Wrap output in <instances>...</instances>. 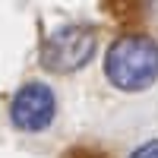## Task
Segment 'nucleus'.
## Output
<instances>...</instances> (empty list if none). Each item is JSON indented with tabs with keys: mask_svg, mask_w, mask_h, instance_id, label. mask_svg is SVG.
Here are the masks:
<instances>
[{
	"mask_svg": "<svg viewBox=\"0 0 158 158\" xmlns=\"http://www.w3.org/2000/svg\"><path fill=\"white\" fill-rule=\"evenodd\" d=\"M104 76L120 92H142L158 79V44L149 35H123L104 54Z\"/></svg>",
	"mask_w": 158,
	"mask_h": 158,
	"instance_id": "nucleus-1",
	"label": "nucleus"
},
{
	"mask_svg": "<svg viewBox=\"0 0 158 158\" xmlns=\"http://www.w3.org/2000/svg\"><path fill=\"white\" fill-rule=\"evenodd\" d=\"M57 114V98L44 82H25L10 101V120L22 133H38L51 127Z\"/></svg>",
	"mask_w": 158,
	"mask_h": 158,
	"instance_id": "nucleus-3",
	"label": "nucleus"
},
{
	"mask_svg": "<svg viewBox=\"0 0 158 158\" xmlns=\"http://www.w3.org/2000/svg\"><path fill=\"white\" fill-rule=\"evenodd\" d=\"M63 158H111V155L101 152V149H95V146H73Z\"/></svg>",
	"mask_w": 158,
	"mask_h": 158,
	"instance_id": "nucleus-5",
	"label": "nucleus"
},
{
	"mask_svg": "<svg viewBox=\"0 0 158 158\" xmlns=\"http://www.w3.org/2000/svg\"><path fill=\"white\" fill-rule=\"evenodd\" d=\"M92 54H95V29L79 25V22L51 32L41 44V63L51 73H73L85 67Z\"/></svg>",
	"mask_w": 158,
	"mask_h": 158,
	"instance_id": "nucleus-2",
	"label": "nucleus"
},
{
	"mask_svg": "<svg viewBox=\"0 0 158 158\" xmlns=\"http://www.w3.org/2000/svg\"><path fill=\"white\" fill-rule=\"evenodd\" d=\"M130 158H158V139H152V142H146V146H139Z\"/></svg>",
	"mask_w": 158,
	"mask_h": 158,
	"instance_id": "nucleus-6",
	"label": "nucleus"
},
{
	"mask_svg": "<svg viewBox=\"0 0 158 158\" xmlns=\"http://www.w3.org/2000/svg\"><path fill=\"white\" fill-rule=\"evenodd\" d=\"M149 0H101V10L117 22H133L146 13Z\"/></svg>",
	"mask_w": 158,
	"mask_h": 158,
	"instance_id": "nucleus-4",
	"label": "nucleus"
}]
</instances>
